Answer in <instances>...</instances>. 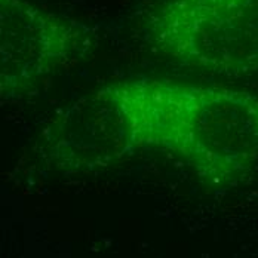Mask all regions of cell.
<instances>
[{"label":"cell","instance_id":"6da1fadb","mask_svg":"<svg viewBox=\"0 0 258 258\" xmlns=\"http://www.w3.org/2000/svg\"><path fill=\"white\" fill-rule=\"evenodd\" d=\"M134 146L172 153L212 180H232L258 162V97L227 88L135 79L107 86Z\"/></svg>","mask_w":258,"mask_h":258},{"label":"cell","instance_id":"7a4b0ae2","mask_svg":"<svg viewBox=\"0 0 258 258\" xmlns=\"http://www.w3.org/2000/svg\"><path fill=\"white\" fill-rule=\"evenodd\" d=\"M146 33L155 49L185 66L223 75L258 70V0H165Z\"/></svg>","mask_w":258,"mask_h":258},{"label":"cell","instance_id":"3957f363","mask_svg":"<svg viewBox=\"0 0 258 258\" xmlns=\"http://www.w3.org/2000/svg\"><path fill=\"white\" fill-rule=\"evenodd\" d=\"M73 33L55 17L23 0H2V92L28 83L64 61Z\"/></svg>","mask_w":258,"mask_h":258}]
</instances>
